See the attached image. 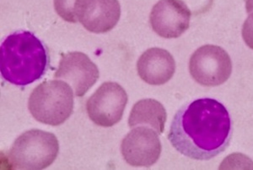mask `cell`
I'll return each mask as SVG.
<instances>
[{
  "mask_svg": "<svg viewBox=\"0 0 253 170\" xmlns=\"http://www.w3.org/2000/svg\"><path fill=\"white\" fill-rule=\"evenodd\" d=\"M232 134V120L224 104L213 98H199L175 113L168 139L182 155L207 161L224 152Z\"/></svg>",
  "mask_w": 253,
  "mask_h": 170,
  "instance_id": "6da1fadb",
  "label": "cell"
},
{
  "mask_svg": "<svg viewBox=\"0 0 253 170\" xmlns=\"http://www.w3.org/2000/svg\"><path fill=\"white\" fill-rule=\"evenodd\" d=\"M47 53L39 38L19 31L4 39L0 48V70L3 79L16 86H27L46 72Z\"/></svg>",
  "mask_w": 253,
  "mask_h": 170,
  "instance_id": "7a4b0ae2",
  "label": "cell"
},
{
  "mask_svg": "<svg viewBox=\"0 0 253 170\" xmlns=\"http://www.w3.org/2000/svg\"><path fill=\"white\" fill-rule=\"evenodd\" d=\"M28 109L38 122L52 126L60 125L73 113L72 87L63 81H44L31 93Z\"/></svg>",
  "mask_w": 253,
  "mask_h": 170,
  "instance_id": "3957f363",
  "label": "cell"
},
{
  "mask_svg": "<svg viewBox=\"0 0 253 170\" xmlns=\"http://www.w3.org/2000/svg\"><path fill=\"white\" fill-rule=\"evenodd\" d=\"M59 143L53 133L27 130L12 145L9 153L11 167L17 170H44L57 159Z\"/></svg>",
  "mask_w": 253,
  "mask_h": 170,
  "instance_id": "277c9868",
  "label": "cell"
},
{
  "mask_svg": "<svg viewBox=\"0 0 253 170\" xmlns=\"http://www.w3.org/2000/svg\"><path fill=\"white\" fill-rule=\"evenodd\" d=\"M189 71L194 81L204 87H218L230 77L232 62L221 47L208 44L191 56Z\"/></svg>",
  "mask_w": 253,
  "mask_h": 170,
  "instance_id": "5b68a950",
  "label": "cell"
},
{
  "mask_svg": "<svg viewBox=\"0 0 253 170\" xmlns=\"http://www.w3.org/2000/svg\"><path fill=\"white\" fill-rule=\"evenodd\" d=\"M127 104V94L117 82L102 84L86 102L89 118L101 127H112L118 124L124 115Z\"/></svg>",
  "mask_w": 253,
  "mask_h": 170,
  "instance_id": "8992f818",
  "label": "cell"
},
{
  "mask_svg": "<svg viewBox=\"0 0 253 170\" xmlns=\"http://www.w3.org/2000/svg\"><path fill=\"white\" fill-rule=\"evenodd\" d=\"M159 134L147 126L135 128L126 134L122 141L124 159L133 167H151L161 156Z\"/></svg>",
  "mask_w": 253,
  "mask_h": 170,
  "instance_id": "52a82bcc",
  "label": "cell"
},
{
  "mask_svg": "<svg viewBox=\"0 0 253 170\" xmlns=\"http://www.w3.org/2000/svg\"><path fill=\"white\" fill-rule=\"evenodd\" d=\"M191 15L182 0H160L150 12V26L161 38H177L189 28Z\"/></svg>",
  "mask_w": 253,
  "mask_h": 170,
  "instance_id": "ba28073f",
  "label": "cell"
},
{
  "mask_svg": "<svg viewBox=\"0 0 253 170\" xmlns=\"http://www.w3.org/2000/svg\"><path fill=\"white\" fill-rule=\"evenodd\" d=\"M100 76L95 63L85 54L69 52L62 55L55 79H63L71 85L76 97H83Z\"/></svg>",
  "mask_w": 253,
  "mask_h": 170,
  "instance_id": "9c48e42d",
  "label": "cell"
},
{
  "mask_svg": "<svg viewBox=\"0 0 253 170\" xmlns=\"http://www.w3.org/2000/svg\"><path fill=\"white\" fill-rule=\"evenodd\" d=\"M77 20L89 32L101 34L113 29L121 16L118 0H78Z\"/></svg>",
  "mask_w": 253,
  "mask_h": 170,
  "instance_id": "30bf717a",
  "label": "cell"
},
{
  "mask_svg": "<svg viewBox=\"0 0 253 170\" xmlns=\"http://www.w3.org/2000/svg\"><path fill=\"white\" fill-rule=\"evenodd\" d=\"M137 71L146 83L161 86L170 81L175 74V59L166 49L151 48L138 58Z\"/></svg>",
  "mask_w": 253,
  "mask_h": 170,
  "instance_id": "8fae6325",
  "label": "cell"
},
{
  "mask_svg": "<svg viewBox=\"0 0 253 170\" xmlns=\"http://www.w3.org/2000/svg\"><path fill=\"white\" fill-rule=\"evenodd\" d=\"M167 118L164 106L156 99L146 98L133 105L128 118V125L131 128L137 125L150 126L160 135L164 131Z\"/></svg>",
  "mask_w": 253,
  "mask_h": 170,
  "instance_id": "7c38bea8",
  "label": "cell"
},
{
  "mask_svg": "<svg viewBox=\"0 0 253 170\" xmlns=\"http://www.w3.org/2000/svg\"><path fill=\"white\" fill-rule=\"evenodd\" d=\"M78 0H54L55 11L63 20L70 23H76L78 20L75 15V5Z\"/></svg>",
  "mask_w": 253,
  "mask_h": 170,
  "instance_id": "4fadbf2b",
  "label": "cell"
},
{
  "mask_svg": "<svg viewBox=\"0 0 253 170\" xmlns=\"http://www.w3.org/2000/svg\"><path fill=\"white\" fill-rule=\"evenodd\" d=\"M242 38L245 44L253 50V11L245 20L242 27Z\"/></svg>",
  "mask_w": 253,
  "mask_h": 170,
  "instance_id": "5bb4252c",
  "label": "cell"
},
{
  "mask_svg": "<svg viewBox=\"0 0 253 170\" xmlns=\"http://www.w3.org/2000/svg\"><path fill=\"white\" fill-rule=\"evenodd\" d=\"M246 9L248 14L253 11V0H246Z\"/></svg>",
  "mask_w": 253,
  "mask_h": 170,
  "instance_id": "9a60e30c",
  "label": "cell"
}]
</instances>
